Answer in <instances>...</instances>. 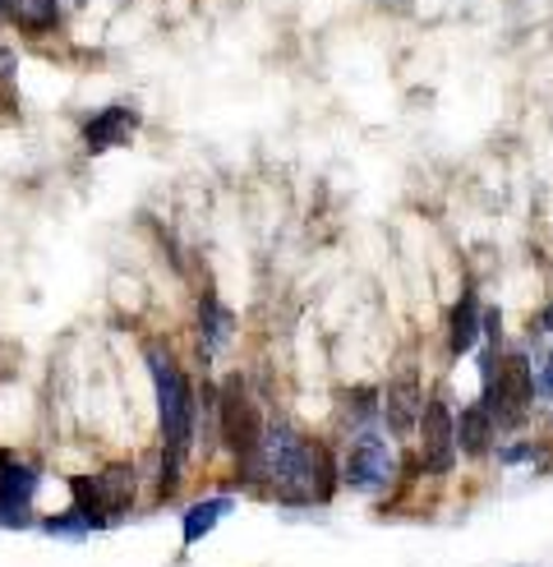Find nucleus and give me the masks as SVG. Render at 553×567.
Returning a JSON list of instances; mask_svg holds the SVG:
<instances>
[{
    "label": "nucleus",
    "instance_id": "obj_16",
    "mask_svg": "<svg viewBox=\"0 0 553 567\" xmlns=\"http://www.w3.org/2000/svg\"><path fill=\"white\" fill-rule=\"evenodd\" d=\"M337 406H342V424H346V430H374V420H378V392L374 388L342 392Z\"/></svg>",
    "mask_w": 553,
    "mask_h": 567
},
{
    "label": "nucleus",
    "instance_id": "obj_7",
    "mask_svg": "<svg viewBox=\"0 0 553 567\" xmlns=\"http://www.w3.org/2000/svg\"><path fill=\"white\" fill-rule=\"evenodd\" d=\"M397 471V452L378 430H359V439L351 443L346 452V466H342V480L351 489H383L387 480Z\"/></svg>",
    "mask_w": 553,
    "mask_h": 567
},
{
    "label": "nucleus",
    "instance_id": "obj_8",
    "mask_svg": "<svg viewBox=\"0 0 553 567\" xmlns=\"http://www.w3.org/2000/svg\"><path fill=\"white\" fill-rule=\"evenodd\" d=\"M420 457L429 475H448L457 462V415L442 396H434L420 411Z\"/></svg>",
    "mask_w": 553,
    "mask_h": 567
},
{
    "label": "nucleus",
    "instance_id": "obj_15",
    "mask_svg": "<svg viewBox=\"0 0 553 567\" xmlns=\"http://www.w3.org/2000/svg\"><path fill=\"white\" fill-rule=\"evenodd\" d=\"M231 507H236V498H227V494H217L208 503H194L185 513V545H199L221 517H231Z\"/></svg>",
    "mask_w": 553,
    "mask_h": 567
},
{
    "label": "nucleus",
    "instance_id": "obj_5",
    "mask_svg": "<svg viewBox=\"0 0 553 567\" xmlns=\"http://www.w3.org/2000/svg\"><path fill=\"white\" fill-rule=\"evenodd\" d=\"M217 415H221V439H227V447L236 452V462L244 466L249 457H254L259 439H263V420H259L254 402H249V388H244L240 374H231L227 383H221V406H217Z\"/></svg>",
    "mask_w": 553,
    "mask_h": 567
},
{
    "label": "nucleus",
    "instance_id": "obj_10",
    "mask_svg": "<svg viewBox=\"0 0 553 567\" xmlns=\"http://www.w3.org/2000/svg\"><path fill=\"white\" fill-rule=\"evenodd\" d=\"M134 130H138V116L129 106H102L97 116L83 121V148L88 153H111V148L129 144Z\"/></svg>",
    "mask_w": 553,
    "mask_h": 567
},
{
    "label": "nucleus",
    "instance_id": "obj_21",
    "mask_svg": "<svg viewBox=\"0 0 553 567\" xmlns=\"http://www.w3.org/2000/svg\"><path fill=\"white\" fill-rule=\"evenodd\" d=\"M0 19H10V0H0Z\"/></svg>",
    "mask_w": 553,
    "mask_h": 567
},
{
    "label": "nucleus",
    "instance_id": "obj_11",
    "mask_svg": "<svg viewBox=\"0 0 553 567\" xmlns=\"http://www.w3.org/2000/svg\"><path fill=\"white\" fill-rule=\"evenodd\" d=\"M480 315H484V305L476 296V287H466L452 305V323H448V342H452V355H466V351H476L480 342Z\"/></svg>",
    "mask_w": 553,
    "mask_h": 567
},
{
    "label": "nucleus",
    "instance_id": "obj_3",
    "mask_svg": "<svg viewBox=\"0 0 553 567\" xmlns=\"http://www.w3.org/2000/svg\"><path fill=\"white\" fill-rule=\"evenodd\" d=\"M70 494H74V513L83 517V526L111 530L134 503V466L116 462V466H106L97 475H74Z\"/></svg>",
    "mask_w": 553,
    "mask_h": 567
},
{
    "label": "nucleus",
    "instance_id": "obj_14",
    "mask_svg": "<svg viewBox=\"0 0 553 567\" xmlns=\"http://www.w3.org/2000/svg\"><path fill=\"white\" fill-rule=\"evenodd\" d=\"M10 23L28 38H42L61 23V0H10Z\"/></svg>",
    "mask_w": 553,
    "mask_h": 567
},
{
    "label": "nucleus",
    "instance_id": "obj_1",
    "mask_svg": "<svg viewBox=\"0 0 553 567\" xmlns=\"http://www.w3.org/2000/svg\"><path fill=\"white\" fill-rule=\"evenodd\" d=\"M249 485H259L268 498L291 503V507H314L327 503L337 489V471L319 439L295 434L291 424H263V439L254 457L240 466Z\"/></svg>",
    "mask_w": 553,
    "mask_h": 567
},
{
    "label": "nucleus",
    "instance_id": "obj_20",
    "mask_svg": "<svg viewBox=\"0 0 553 567\" xmlns=\"http://www.w3.org/2000/svg\"><path fill=\"white\" fill-rule=\"evenodd\" d=\"M531 457H540V447H508V452H503L508 466H521V462H531Z\"/></svg>",
    "mask_w": 553,
    "mask_h": 567
},
{
    "label": "nucleus",
    "instance_id": "obj_6",
    "mask_svg": "<svg viewBox=\"0 0 553 567\" xmlns=\"http://www.w3.org/2000/svg\"><path fill=\"white\" fill-rule=\"evenodd\" d=\"M33 498H38V466L0 452V526L23 530L33 522Z\"/></svg>",
    "mask_w": 553,
    "mask_h": 567
},
{
    "label": "nucleus",
    "instance_id": "obj_4",
    "mask_svg": "<svg viewBox=\"0 0 553 567\" xmlns=\"http://www.w3.org/2000/svg\"><path fill=\"white\" fill-rule=\"evenodd\" d=\"M480 402L489 406L498 430H521L525 424V411L535 402V374H531V355L525 351H508L498 360L493 379L484 383V396Z\"/></svg>",
    "mask_w": 553,
    "mask_h": 567
},
{
    "label": "nucleus",
    "instance_id": "obj_17",
    "mask_svg": "<svg viewBox=\"0 0 553 567\" xmlns=\"http://www.w3.org/2000/svg\"><path fill=\"white\" fill-rule=\"evenodd\" d=\"M535 392L553 402V347L540 351V379H535Z\"/></svg>",
    "mask_w": 553,
    "mask_h": 567
},
{
    "label": "nucleus",
    "instance_id": "obj_18",
    "mask_svg": "<svg viewBox=\"0 0 553 567\" xmlns=\"http://www.w3.org/2000/svg\"><path fill=\"white\" fill-rule=\"evenodd\" d=\"M46 530H51V535H83L88 526H83V517H79L74 507H70L65 517H51V522H46Z\"/></svg>",
    "mask_w": 553,
    "mask_h": 567
},
{
    "label": "nucleus",
    "instance_id": "obj_12",
    "mask_svg": "<svg viewBox=\"0 0 553 567\" xmlns=\"http://www.w3.org/2000/svg\"><path fill=\"white\" fill-rule=\"evenodd\" d=\"M493 434H498V424H493L489 406L484 402L466 406L461 420H457V452H466V457H489Z\"/></svg>",
    "mask_w": 553,
    "mask_h": 567
},
{
    "label": "nucleus",
    "instance_id": "obj_19",
    "mask_svg": "<svg viewBox=\"0 0 553 567\" xmlns=\"http://www.w3.org/2000/svg\"><path fill=\"white\" fill-rule=\"evenodd\" d=\"M531 342H553V305L540 319H531Z\"/></svg>",
    "mask_w": 553,
    "mask_h": 567
},
{
    "label": "nucleus",
    "instance_id": "obj_9",
    "mask_svg": "<svg viewBox=\"0 0 553 567\" xmlns=\"http://www.w3.org/2000/svg\"><path fill=\"white\" fill-rule=\"evenodd\" d=\"M420 411H425V396H420V374L415 370H401L393 383H387V402H383V415H387V430L397 439L410 434L420 424Z\"/></svg>",
    "mask_w": 553,
    "mask_h": 567
},
{
    "label": "nucleus",
    "instance_id": "obj_2",
    "mask_svg": "<svg viewBox=\"0 0 553 567\" xmlns=\"http://www.w3.org/2000/svg\"><path fill=\"white\" fill-rule=\"evenodd\" d=\"M148 370L161 415V494H171L194 447V388L166 347H148Z\"/></svg>",
    "mask_w": 553,
    "mask_h": 567
},
{
    "label": "nucleus",
    "instance_id": "obj_13",
    "mask_svg": "<svg viewBox=\"0 0 553 567\" xmlns=\"http://www.w3.org/2000/svg\"><path fill=\"white\" fill-rule=\"evenodd\" d=\"M231 328H236L231 309L221 305L217 296H204V305H199V351H204V360H212L221 351V342L231 337Z\"/></svg>",
    "mask_w": 553,
    "mask_h": 567
}]
</instances>
